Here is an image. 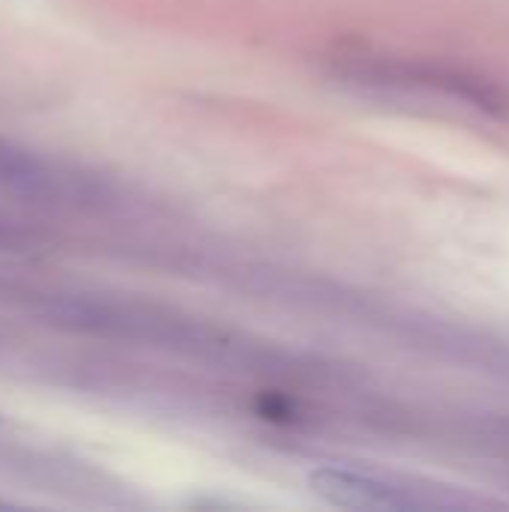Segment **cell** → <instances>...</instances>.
I'll list each match as a JSON object with an SVG mask.
<instances>
[{
  "label": "cell",
  "instance_id": "obj_1",
  "mask_svg": "<svg viewBox=\"0 0 509 512\" xmlns=\"http://www.w3.org/2000/svg\"><path fill=\"white\" fill-rule=\"evenodd\" d=\"M318 498L342 510H435V507H474V498L450 489L402 480L393 474H372L357 468H318L309 477Z\"/></svg>",
  "mask_w": 509,
  "mask_h": 512
},
{
  "label": "cell",
  "instance_id": "obj_2",
  "mask_svg": "<svg viewBox=\"0 0 509 512\" xmlns=\"http://www.w3.org/2000/svg\"><path fill=\"white\" fill-rule=\"evenodd\" d=\"M0 186L42 201H78L93 204L105 195L102 183L75 174L54 159H45L33 150L0 141Z\"/></svg>",
  "mask_w": 509,
  "mask_h": 512
}]
</instances>
